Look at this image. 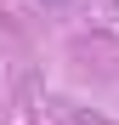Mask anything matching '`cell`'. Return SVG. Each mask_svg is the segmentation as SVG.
<instances>
[{
  "label": "cell",
  "mask_w": 119,
  "mask_h": 125,
  "mask_svg": "<svg viewBox=\"0 0 119 125\" xmlns=\"http://www.w3.org/2000/svg\"><path fill=\"white\" fill-rule=\"evenodd\" d=\"M46 6H63V0H46Z\"/></svg>",
  "instance_id": "6da1fadb"
}]
</instances>
